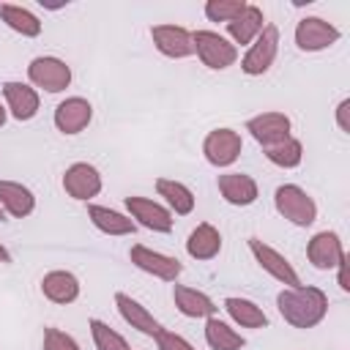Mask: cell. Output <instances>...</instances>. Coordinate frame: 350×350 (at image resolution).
I'll use <instances>...</instances> for the list:
<instances>
[{
	"mask_svg": "<svg viewBox=\"0 0 350 350\" xmlns=\"http://www.w3.org/2000/svg\"><path fill=\"white\" fill-rule=\"evenodd\" d=\"M276 309H279V314L287 325L314 328L328 314V295L320 287H312V284L284 287L276 295Z\"/></svg>",
	"mask_w": 350,
	"mask_h": 350,
	"instance_id": "cell-1",
	"label": "cell"
},
{
	"mask_svg": "<svg viewBox=\"0 0 350 350\" xmlns=\"http://www.w3.org/2000/svg\"><path fill=\"white\" fill-rule=\"evenodd\" d=\"M273 205L276 211L295 227H309L317 219V205L314 200L295 183H282L273 191Z\"/></svg>",
	"mask_w": 350,
	"mask_h": 350,
	"instance_id": "cell-2",
	"label": "cell"
},
{
	"mask_svg": "<svg viewBox=\"0 0 350 350\" xmlns=\"http://www.w3.org/2000/svg\"><path fill=\"white\" fill-rule=\"evenodd\" d=\"M191 44H194V52L202 60V66H208L213 71L230 68L238 60L235 44H230L224 36H219L213 30H194L191 33Z\"/></svg>",
	"mask_w": 350,
	"mask_h": 350,
	"instance_id": "cell-3",
	"label": "cell"
},
{
	"mask_svg": "<svg viewBox=\"0 0 350 350\" xmlns=\"http://www.w3.org/2000/svg\"><path fill=\"white\" fill-rule=\"evenodd\" d=\"M276 52H279V27H276V25H265V27L260 30V36L249 44V52H246L243 60H241L243 74H249V77L265 74V71L273 66Z\"/></svg>",
	"mask_w": 350,
	"mask_h": 350,
	"instance_id": "cell-4",
	"label": "cell"
},
{
	"mask_svg": "<svg viewBox=\"0 0 350 350\" xmlns=\"http://www.w3.org/2000/svg\"><path fill=\"white\" fill-rule=\"evenodd\" d=\"M27 77L36 88L46 90V93H60L71 85V66L60 57H52V55H41V57H33L30 66H27Z\"/></svg>",
	"mask_w": 350,
	"mask_h": 350,
	"instance_id": "cell-5",
	"label": "cell"
},
{
	"mask_svg": "<svg viewBox=\"0 0 350 350\" xmlns=\"http://www.w3.org/2000/svg\"><path fill=\"white\" fill-rule=\"evenodd\" d=\"M249 252L254 254L257 265H260L268 276H273L276 282H282V284H287V287H298V284H301L298 271H295V268L290 265V260H287L282 252H276L273 246L262 243L260 238H249Z\"/></svg>",
	"mask_w": 350,
	"mask_h": 350,
	"instance_id": "cell-6",
	"label": "cell"
},
{
	"mask_svg": "<svg viewBox=\"0 0 350 350\" xmlns=\"http://www.w3.org/2000/svg\"><path fill=\"white\" fill-rule=\"evenodd\" d=\"M129 257H131V262H134L139 271H145V273H150V276H156V279H161V282H175V279L180 276V271H183V265H180L178 257L153 252V249H148V246H142V243H134V246L129 249Z\"/></svg>",
	"mask_w": 350,
	"mask_h": 350,
	"instance_id": "cell-7",
	"label": "cell"
},
{
	"mask_svg": "<svg viewBox=\"0 0 350 350\" xmlns=\"http://www.w3.org/2000/svg\"><path fill=\"white\" fill-rule=\"evenodd\" d=\"M339 30L320 19V16H304L298 25H295V44L301 52H320V49H328L331 44L339 41Z\"/></svg>",
	"mask_w": 350,
	"mask_h": 350,
	"instance_id": "cell-8",
	"label": "cell"
},
{
	"mask_svg": "<svg viewBox=\"0 0 350 350\" xmlns=\"http://www.w3.org/2000/svg\"><path fill=\"white\" fill-rule=\"evenodd\" d=\"M243 150V139L232 129H213L202 142V153L213 167H230Z\"/></svg>",
	"mask_w": 350,
	"mask_h": 350,
	"instance_id": "cell-9",
	"label": "cell"
},
{
	"mask_svg": "<svg viewBox=\"0 0 350 350\" xmlns=\"http://www.w3.org/2000/svg\"><path fill=\"white\" fill-rule=\"evenodd\" d=\"M63 189L68 197L88 202L101 191V172L88 161H77L63 172Z\"/></svg>",
	"mask_w": 350,
	"mask_h": 350,
	"instance_id": "cell-10",
	"label": "cell"
},
{
	"mask_svg": "<svg viewBox=\"0 0 350 350\" xmlns=\"http://www.w3.org/2000/svg\"><path fill=\"white\" fill-rule=\"evenodd\" d=\"M126 211L131 213V219H137L142 227L153 230V232H170L172 230V213L167 205L148 200V197H126Z\"/></svg>",
	"mask_w": 350,
	"mask_h": 350,
	"instance_id": "cell-11",
	"label": "cell"
},
{
	"mask_svg": "<svg viewBox=\"0 0 350 350\" xmlns=\"http://www.w3.org/2000/svg\"><path fill=\"white\" fill-rule=\"evenodd\" d=\"M306 257H309V262L314 268L331 271V268H336L345 260V246H342V241H339L336 232L323 230V232L312 235V241L306 243Z\"/></svg>",
	"mask_w": 350,
	"mask_h": 350,
	"instance_id": "cell-12",
	"label": "cell"
},
{
	"mask_svg": "<svg viewBox=\"0 0 350 350\" xmlns=\"http://www.w3.org/2000/svg\"><path fill=\"white\" fill-rule=\"evenodd\" d=\"M93 118V107L82 96H71L55 107V126L60 134H79L88 129Z\"/></svg>",
	"mask_w": 350,
	"mask_h": 350,
	"instance_id": "cell-13",
	"label": "cell"
},
{
	"mask_svg": "<svg viewBox=\"0 0 350 350\" xmlns=\"http://www.w3.org/2000/svg\"><path fill=\"white\" fill-rule=\"evenodd\" d=\"M246 131L262 148H271V145H276V142H282V139L290 137V118L284 112H262V115L249 118Z\"/></svg>",
	"mask_w": 350,
	"mask_h": 350,
	"instance_id": "cell-14",
	"label": "cell"
},
{
	"mask_svg": "<svg viewBox=\"0 0 350 350\" xmlns=\"http://www.w3.org/2000/svg\"><path fill=\"white\" fill-rule=\"evenodd\" d=\"M150 38H153L156 49L164 57H189V55H194L191 33L180 25H156V27H150Z\"/></svg>",
	"mask_w": 350,
	"mask_h": 350,
	"instance_id": "cell-15",
	"label": "cell"
},
{
	"mask_svg": "<svg viewBox=\"0 0 350 350\" xmlns=\"http://www.w3.org/2000/svg\"><path fill=\"white\" fill-rule=\"evenodd\" d=\"M3 96H5V107L16 120H33L38 115L41 98L38 90L25 85V82H5L3 85Z\"/></svg>",
	"mask_w": 350,
	"mask_h": 350,
	"instance_id": "cell-16",
	"label": "cell"
},
{
	"mask_svg": "<svg viewBox=\"0 0 350 350\" xmlns=\"http://www.w3.org/2000/svg\"><path fill=\"white\" fill-rule=\"evenodd\" d=\"M216 186H219V194L230 205H238V208L252 205L257 200V194H260L257 180L252 175H243V172H224V175H219Z\"/></svg>",
	"mask_w": 350,
	"mask_h": 350,
	"instance_id": "cell-17",
	"label": "cell"
},
{
	"mask_svg": "<svg viewBox=\"0 0 350 350\" xmlns=\"http://www.w3.org/2000/svg\"><path fill=\"white\" fill-rule=\"evenodd\" d=\"M41 293L52 304H74L79 298V279L71 271H49L41 279Z\"/></svg>",
	"mask_w": 350,
	"mask_h": 350,
	"instance_id": "cell-18",
	"label": "cell"
},
{
	"mask_svg": "<svg viewBox=\"0 0 350 350\" xmlns=\"http://www.w3.org/2000/svg\"><path fill=\"white\" fill-rule=\"evenodd\" d=\"M115 306H118L120 317H123L131 328H137L139 334H145V336H156V334H159L161 323H159L137 298H131V295H126V293H115Z\"/></svg>",
	"mask_w": 350,
	"mask_h": 350,
	"instance_id": "cell-19",
	"label": "cell"
},
{
	"mask_svg": "<svg viewBox=\"0 0 350 350\" xmlns=\"http://www.w3.org/2000/svg\"><path fill=\"white\" fill-rule=\"evenodd\" d=\"M0 208L14 219H25L36 211V197L27 186L16 180H0Z\"/></svg>",
	"mask_w": 350,
	"mask_h": 350,
	"instance_id": "cell-20",
	"label": "cell"
},
{
	"mask_svg": "<svg viewBox=\"0 0 350 350\" xmlns=\"http://www.w3.org/2000/svg\"><path fill=\"white\" fill-rule=\"evenodd\" d=\"M186 252L194 260H213L221 252V232L208 221L197 224L186 238Z\"/></svg>",
	"mask_w": 350,
	"mask_h": 350,
	"instance_id": "cell-21",
	"label": "cell"
},
{
	"mask_svg": "<svg viewBox=\"0 0 350 350\" xmlns=\"http://www.w3.org/2000/svg\"><path fill=\"white\" fill-rule=\"evenodd\" d=\"M172 301H175L178 312L186 317H213V312H216V304L211 301V295H205L194 287H186V284L172 287Z\"/></svg>",
	"mask_w": 350,
	"mask_h": 350,
	"instance_id": "cell-22",
	"label": "cell"
},
{
	"mask_svg": "<svg viewBox=\"0 0 350 350\" xmlns=\"http://www.w3.org/2000/svg\"><path fill=\"white\" fill-rule=\"evenodd\" d=\"M156 191H159V197H164L170 213L189 216L194 211V191L186 183L172 180V178H156Z\"/></svg>",
	"mask_w": 350,
	"mask_h": 350,
	"instance_id": "cell-23",
	"label": "cell"
},
{
	"mask_svg": "<svg viewBox=\"0 0 350 350\" xmlns=\"http://www.w3.org/2000/svg\"><path fill=\"white\" fill-rule=\"evenodd\" d=\"M88 219L104 235H131L137 230L134 219H129V216H123V213H118L107 205H88Z\"/></svg>",
	"mask_w": 350,
	"mask_h": 350,
	"instance_id": "cell-24",
	"label": "cell"
},
{
	"mask_svg": "<svg viewBox=\"0 0 350 350\" xmlns=\"http://www.w3.org/2000/svg\"><path fill=\"white\" fill-rule=\"evenodd\" d=\"M262 27H265V16L257 5H246L232 22H227V33L235 44H252Z\"/></svg>",
	"mask_w": 350,
	"mask_h": 350,
	"instance_id": "cell-25",
	"label": "cell"
},
{
	"mask_svg": "<svg viewBox=\"0 0 350 350\" xmlns=\"http://www.w3.org/2000/svg\"><path fill=\"white\" fill-rule=\"evenodd\" d=\"M224 309H227V314H230L241 328H265V325H268V314L262 312V306H257V304L249 301V298L230 295V298H224Z\"/></svg>",
	"mask_w": 350,
	"mask_h": 350,
	"instance_id": "cell-26",
	"label": "cell"
},
{
	"mask_svg": "<svg viewBox=\"0 0 350 350\" xmlns=\"http://www.w3.org/2000/svg\"><path fill=\"white\" fill-rule=\"evenodd\" d=\"M205 342L211 350H241L246 339L219 317H205Z\"/></svg>",
	"mask_w": 350,
	"mask_h": 350,
	"instance_id": "cell-27",
	"label": "cell"
},
{
	"mask_svg": "<svg viewBox=\"0 0 350 350\" xmlns=\"http://www.w3.org/2000/svg\"><path fill=\"white\" fill-rule=\"evenodd\" d=\"M0 16H3V22H5L11 30H16V33L25 36V38H36V36L41 33L38 16H36L33 11H27L25 5L3 3V5H0Z\"/></svg>",
	"mask_w": 350,
	"mask_h": 350,
	"instance_id": "cell-28",
	"label": "cell"
},
{
	"mask_svg": "<svg viewBox=\"0 0 350 350\" xmlns=\"http://www.w3.org/2000/svg\"><path fill=\"white\" fill-rule=\"evenodd\" d=\"M262 150H265V159H268L271 164L282 167V170H293V167H298L301 159H304V145H301V139H295V137H287V139H282V142H276V145H271V148H262Z\"/></svg>",
	"mask_w": 350,
	"mask_h": 350,
	"instance_id": "cell-29",
	"label": "cell"
},
{
	"mask_svg": "<svg viewBox=\"0 0 350 350\" xmlns=\"http://www.w3.org/2000/svg\"><path fill=\"white\" fill-rule=\"evenodd\" d=\"M90 334H93V342H96V350H131L129 342L115 331L109 328L104 320H90Z\"/></svg>",
	"mask_w": 350,
	"mask_h": 350,
	"instance_id": "cell-30",
	"label": "cell"
},
{
	"mask_svg": "<svg viewBox=\"0 0 350 350\" xmlns=\"http://www.w3.org/2000/svg\"><path fill=\"white\" fill-rule=\"evenodd\" d=\"M249 3L246 0H208L205 3V16L211 22H232Z\"/></svg>",
	"mask_w": 350,
	"mask_h": 350,
	"instance_id": "cell-31",
	"label": "cell"
},
{
	"mask_svg": "<svg viewBox=\"0 0 350 350\" xmlns=\"http://www.w3.org/2000/svg\"><path fill=\"white\" fill-rule=\"evenodd\" d=\"M41 350H79L77 339L60 328H44V342Z\"/></svg>",
	"mask_w": 350,
	"mask_h": 350,
	"instance_id": "cell-32",
	"label": "cell"
},
{
	"mask_svg": "<svg viewBox=\"0 0 350 350\" xmlns=\"http://www.w3.org/2000/svg\"><path fill=\"white\" fill-rule=\"evenodd\" d=\"M153 339H156V347H159V350H194L180 334L167 331V328H159V334H156Z\"/></svg>",
	"mask_w": 350,
	"mask_h": 350,
	"instance_id": "cell-33",
	"label": "cell"
},
{
	"mask_svg": "<svg viewBox=\"0 0 350 350\" xmlns=\"http://www.w3.org/2000/svg\"><path fill=\"white\" fill-rule=\"evenodd\" d=\"M336 123L345 134H350V98H342L336 107Z\"/></svg>",
	"mask_w": 350,
	"mask_h": 350,
	"instance_id": "cell-34",
	"label": "cell"
},
{
	"mask_svg": "<svg viewBox=\"0 0 350 350\" xmlns=\"http://www.w3.org/2000/svg\"><path fill=\"white\" fill-rule=\"evenodd\" d=\"M336 271H339V287L347 293V290H350V284H347V257H345V260L336 265Z\"/></svg>",
	"mask_w": 350,
	"mask_h": 350,
	"instance_id": "cell-35",
	"label": "cell"
},
{
	"mask_svg": "<svg viewBox=\"0 0 350 350\" xmlns=\"http://www.w3.org/2000/svg\"><path fill=\"white\" fill-rule=\"evenodd\" d=\"M0 262H11V254H8V249L0 243Z\"/></svg>",
	"mask_w": 350,
	"mask_h": 350,
	"instance_id": "cell-36",
	"label": "cell"
},
{
	"mask_svg": "<svg viewBox=\"0 0 350 350\" xmlns=\"http://www.w3.org/2000/svg\"><path fill=\"white\" fill-rule=\"evenodd\" d=\"M5 118H8V112H5V107H3V104H0V126H3V123H5Z\"/></svg>",
	"mask_w": 350,
	"mask_h": 350,
	"instance_id": "cell-37",
	"label": "cell"
},
{
	"mask_svg": "<svg viewBox=\"0 0 350 350\" xmlns=\"http://www.w3.org/2000/svg\"><path fill=\"white\" fill-rule=\"evenodd\" d=\"M3 213H5V211H3V208H0V221H3Z\"/></svg>",
	"mask_w": 350,
	"mask_h": 350,
	"instance_id": "cell-38",
	"label": "cell"
},
{
	"mask_svg": "<svg viewBox=\"0 0 350 350\" xmlns=\"http://www.w3.org/2000/svg\"><path fill=\"white\" fill-rule=\"evenodd\" d=\"M0 5H3V3H0Z\"/></svg>",
	"mask_w": 350,
	"mask_h": 350,
	"instance_id": "cell-39",
	"label": "cell"
}]
</instances>
